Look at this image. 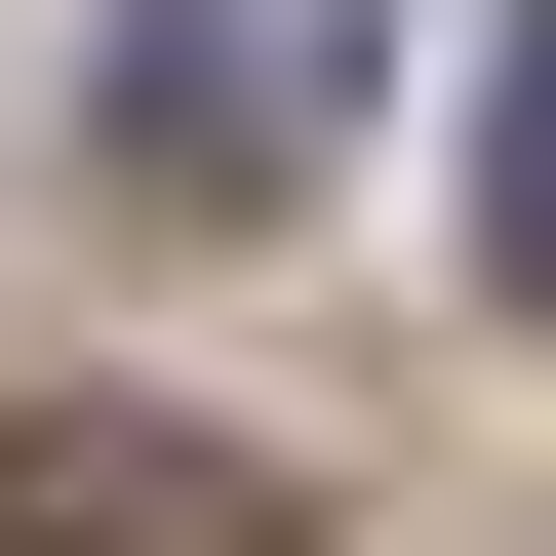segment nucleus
<instances>
[{
	"instance_id": "3",
	"label": "nucleus",
	"mask_w": 556,
	"mask_h": 556,
	"mask_svg": "<svg viewBox=\"0 0 556 556\" xmlns=\"http://www.w3.org/2000/svg\"><path fill=\"white\" fill-rule=\"evenodd\" d=\"M477 239H517V318H556V0H517V119H477Z\"/></svg>"
},
{
	"instance_id": "1",
	"label": "nucleus",
	"mask_w": 556,
	"mask_h": 556,
	"mask_svg": "<svg viewBox=\"0 0 556 556\" xmlns=\"http://www.w3.org/2000/svg\"><path fill=\"white\" fill-rule=\"evenodd\" d=\"M397 0H119V199H318Z\"/></svg>"
},
{
	"instance_id": "2",
	"label": "nucleus",
	"mask_w": 556,
	"mask_h": 556,
	"mask_svg": "<svg viewBox=\"0 0 556 556\" xmlns=\"http://www.w3.org/2000/svg\"><path fill=\"white\" fill-rule=\"evenodd\" d=\"M0 556H278V438H160V397H40V438H0Z\"/></svg>"
}]
</instances>
